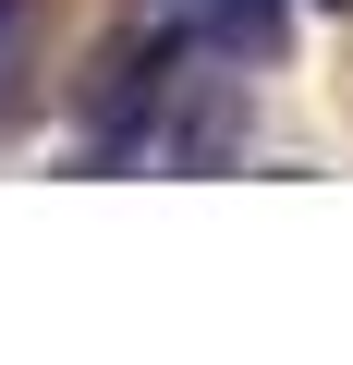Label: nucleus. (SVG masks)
<instances>
[{"mask_svg": "<svg viewBox=\"0 0 353 365\" xmlns=\"http://www.w3.org/2000/svg\"><path fill=\"white\" fill-rule=\"evenodd\" d=\"M244 73H195V61H110L73 110V170H232L244 158Z\"/></svg>", "mask_w": 353, "mask_h": 365, "instance_id": "f257e3e1", "label": "nucleus"}, {"mask_svg": "<svg viewBox=\"0 0 353 365\" xmlns=\"http://www.w3.org/2000/svg\"><path fill=\"white\" fill-rule=\"evenodd\" d=\"M292 37V0H122L110 61H195V73H268Z\"/></svg>", "mask_w": 353, "mask_h": 365, "instance_id": "f03ea898", "label": "nucleus"}, {"mask_svg": "<svg viewBox=\"0 0 353 365\" xmlns=\"http://www.w3.org/2000/svg\"><path fill=\"white\" fill-rule=\"evenodd\" d=\"M25 73H37V0H0V122L25 110Z\"/></svg>", "mask_w": 353, "mask_h": 365, "instance_id": "7ed1b4c3", "label": "nucleus"}, {"mask_svg": "<svg viewBox=\"0 0 353 365\" xmlns=\"http://www.w3.org/2000/svg\"><path fill=\"white\" fill-rule=\"evenodd\" d=\"M329 13H353V0H329Z\"/></svg>", "mask_w": 353, "mask_h": 365, "instance_id": "20e7f679", "label": "nucleus"}]
</instances>
